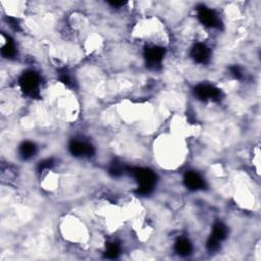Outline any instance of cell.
I'll use <instances>...</instances> for the list:
<instances>
[{"label": "cell", "instance_id": "cell-1", "mask_svg": "<svg viewBox=\"0 0 261 261\" xmlns=\"http://www.w3.org/2000/svg\"><path fill=\"white\" fill-rule=\"evenodd\" d=\"M153 149L157 164L169 170L180 167L188 155L186 140L171 133L158 137Z\"/></svg>", "mask_w": 261, "mask_h": 261}, {"label": "cell", "instance_id": "cell-2", "mask_svg": "<svg viewBox=\"0 0 261 261\" xmlns=\"http://www.w3.org/2000/svg\"><path fill=\"white\" fill-rule=\"evenodd\" d=\"M134 37L138 38L140 42L147 43L153 47L163 48L168 43V34L162 24L156 18H146L134 27Z\"/></svg>", "mask_w": 261, "mask_h": 261}, {"label": "cell", "instance_id": "cell-3", "mask_svg": "<svg viewBox=\"0 0 261 261\" xmlns=\"http://www.w3.org/2000/svg\"><path fill=\"white\" fill-rule=\"evenodd\" d=\"M59 230L62 238L70 243L75 244L76 246L86 245L90 240V231L88 226L77 216L66 215L61 219Z\"/></svg>", "mask_w": 261, "mask_h": 261}]
</instances>
